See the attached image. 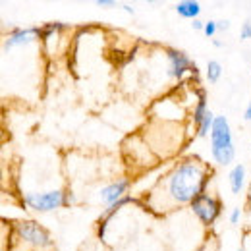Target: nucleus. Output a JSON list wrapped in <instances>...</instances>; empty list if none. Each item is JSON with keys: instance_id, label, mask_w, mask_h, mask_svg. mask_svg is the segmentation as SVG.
Listing matches in <instances>:
<instances>
[{"instance_id": "12", "label": "nucleus", "mask_w": 251, "mask_h": 251, "mask_svg": "<svg viewBox=\"0 0 251 251\" xmlns=\"http://www.w3.org/2000/svg\"><path fill=\"white\" fill-rule=\"evenodd\" d=\"M222 77V64L219 60H209L207 62V79L211 83H219Z\"/></svg>"}, {"instance_id": "19", "label": "nucleus", "mask_w": 251, "mask_h": 251, "mask_svg": "<svg viewBox=\"0 0 251 251\" xmlns=\"http://www.w3.org/2000/svg\"><path fill=\"white\" fill-rule=\"evenodd\" d=\"M191 27H193L195 31H203V29H205V22H201V20H195V22H191Z\"/></svg>"}, {"instance_id": "1", "label": "nucleus", "mask_w": 251, "mask_h": 251, "mask_svg": "<svg viewBox=\"0 0 251 251\" xmlns=\"http://www.w3.org/2000/svg\"><path fill=\"white\" fill-rule=\"evenodd\" d=\"M213 170L195 158L176 164L166 176V195L176 205H191V201L205 193Z\"/></svg>"}, {"instance_id": "22", "label": "nucleus", "mask_w": 251, "mask_h": 251, "mask_svg": "<svg viewBox=\"0 0 251 251\" xmlns=\"http://www.w3.org/2000/svg\"><path fill=\"white\" fill-rule=\"evenodd\" d=\"M213 45H215V47H217V49H220V47H222V43H220L219 39H215V41H213Z\"/></svg>"}, {"instance_id": "5", "label": "nucleus", "mask_w": 251, "mask_h": 251, "mask_svg": "<svg viewBox=\"0 0 251 251\" xmlns=\"http://www.w3.org/2000/svg\"><path fill=\"white\" fill-rule=\"evenodd\" d=\"M16 232L18 236L27 242L29 246H35V248H50L52 246V238L49 234L47 228H43L39 222L35 220H22L18 226H16Z\"/></svg>"}, {"instance_id": "11", "label": "nucleus", "mask_w": 251, "mask_h": 251, "mask_svg": "<svg viewBox=\"0 0 251 251\" xmlns=\"http://www.w3.org/2000/svg\"><path fill=\"white\" fill-rule=\"evenodd\" d=\"M209 108H207V93L203 89L197 91V102H195V110H193V122L195 126H199L203 122V118L207 116Z\"/></svg>"}, {"instance_id": "21", "label": "nucleus", "mask_w": 251, "mask_h": 251, "mask_svg": "<svg viewBox=\"0 0 251 251\" xmlns=\"http://www.w3.org/2000/svg\"><path fill=\"white\" fill-rule=\"evenodd\" d=\"M124 10L127 12V14H133V8H131L129 4H124Z\"/></svg>"}, {"instance_id": "7", "label": "nucleus", "mask_w": 251, "mask_h": 251, "mask_svg": "<svg viewBox=\"0 0 251 251\" xmlns=\"http://www.w3.org/2000/svg\"><path fill=\"white\" fill-rule=\"evenodd\" d=\"M127 188H129V180H126V178L106 184L104 188L99 191L102 205H104L106 209L114 207L118 201H122V199L126 197V191H127Z\"/></svg>"}, {"instance_id": "10", "label": "nucleus", "mask_w": 251, "mask_h": 251, "mask_svg": "<svg viewBox=\"0 0 251 251\" xmlns=\"http://www.w3.org/2000/svg\"><path fill=\"white\" fill-rule=\"evenodd\" d=\"M228 182H230L232 193H240L246 186V166L244 164H236L228 174Z\"/></svg>"}, {"instance_id": "24", "label": "nucleus", "mask_w": 251, "mask_h": 251, "mask_svg": "<svg viewBox=\"0 0 251 251\" xmlns=\"http://www.w3.org/2000/svg\"><path fill=\"white\" fill-rule=\"evenodd\" d=\"M250 238H251V234H250Z\"/></svg>"}, {"instance_id": "2", "label": "nucleus", "mask_w": 251, "mask_h": 251, "mask_svg": "<svg viewBox=\"0 0 251 251\" xmlns=\"http://www.w3.org/2000/svg\"><path fill=\"white\" fill-rule=\"evenodd\" d=\"M211 155L220 166H228L236 158V145L226 116H217L211 127Z\"/></svg>"}, {"instance_id": "15", "label": "nucleus", "mask_w": 251, "mask_h": 251, "mask_svg": "<svg viewBox=\"0 0 251 251\" xmlns=\"http://www.w3.org/2000/svg\"><path fill=\"white\" fill-rule=\"evenodd\" d=\"M251 39V16L244 22L242 29H240V41H248Z\"/></svg>"}, {"instance_id": "6", "label": "nucleus", "mask_w": 251, "mask_h": 251, "mask_svg": "<svg viewBox=\"0 0 251 251\" xmlns=\"http://www.w3.org/2000/svg\"><path fill=\"white\" fill-rule=\"evenodd\" d=\"M164 52H166V58H168V66H170L168 70H170V75L172 77L182 79L188 72L197 75V66L191 62V58H189L184 50H178V49L168 47Z\"/></svg>"}, {"instance_id": "20", "label": "nucleus", "mask_w": 251, "mask_h": 251, "mask_svg": "<svg viewBox=\"0 0 251 251\" xmlns=\"http://www.w3.org/2000/svg\"><path fill=\"white\" fill-rule=\"evenodd\" d=\"M244 118H246L248 122H251V100L248 102V106H246V110H244Z\"/></svg>"}, {"instance_id": "16", "label": "nucleus", "mask_w": 251, "mask_h": 251, "mask_svg": "<svg viewBox=\"0 0 251 251\" xmlns=\"http://www.w3.org/2000/svg\"><path fill=\"white\" fill-rule=\"evenodd\" d=\"M240 219H242V209H238V207H236V209H232V213H230V224H232V226H238V224H240Z\"/></svg>"}, {"instance_id": "14", "label": "nucleus", "mask_w": 251, "mask_h": 251, "mask_svg": "<svg viewBox=\"0 0 251 251\" xmlns=\"http://www.w3.org/2000/svg\"><path fill=\"white\" fill-rule=\"evenodd\" d=\"M203 33L211 39V37H215L217 33H219V24H217V20H209V22H205V29Z\"/></svg>"}, {"instance_id": "17", "label": "nucleus", "mask_w": 251, "mask_h": 251, "mask_svg": "<svg viewBox=\"0 0 251 251\" xmlns=\"http://www.w3.org/2000/svg\"><path fill=\"white\" fill-rule=\"evenodd\" d=\"M95 4H97L99 8H112V6H116L114 0H97Z\"/></svg>"}, {"instance_id": "9", "label": "nucleus", "mask_w": 251, "mask_h": 251, "mask_svg": "<svg viewBox=\"0 0 251 251\" xmlns=\"http://www.w3.org/2000/svg\"><path fill=\"white\" fill-rule=\"evenodd\" d=\"M176 12L180 18H186V20H199V14H201V4L195 2V0H184V2H178L176 4Z\"/></svg>"}, {"instance_id": "8", "label": "nucleus", "mask_w": 251, "mask_h": 251, "mask_svg": "<svg viewBox=\"0 0 251 251\" xmlns=\"http://www.w3.org/2000/svg\"><path fill=\"white\" fill-rule=\"evenodd\" d=\"M41 39V27H14L4 41V49H16Z\"/></svg>"}, {"instance_id": "3", "label": "nucleus", "mask_w": 251, "mask_h": 251, "mask_svg": "<svg viewBox=\"0 0 251 251\" xmlns=\"http://www.w3.org/2000/svg\"><path fill=\"white\" fill-rule=\"evenodd\" d=\"M25 207L37 213H50L68 205V195L64 189H49V191H29L24 195Z\"/></svg>"}, {"instance_id": "4", "label": "nucleus", "mask_w": 251, "mask_h": 251, "mask_svg": "<svg viewBox=\"0 0 251 251\" xmlns=\"http://www.w3.org/2000/svg\"><path fill=\"white\" fill-rule=\"evenodd\" d=\"M189 207H191V211L195 213V217L201 220L205 226H211V224L220 217V213H222V203H220V199L209 195V193L197 195V197L191 201Z\"/></svg>"}, {"instance_id": "23", "label": "nucleus", "mask_w": 251, "mask_h": 251, "mask_svg": "<svg viewBox=\"0 0 251 251\" xmlns=\"http://www.w3.org/2000/svg\"><path fill=\"white\" fill-rule=\"evenodd\" d=\"M238 251H244V248H240V250H238Z\"/></svg>"}, {"instance_id": "18", "label": "nucleus", "mask_w": 251, "mask_h": 251, "mask_svg": "<svg viewBox=\"0 0 251 251\" xmlns=\"http://www.w3.org/2000/svg\"><path fill=\"white\" fill-rule=\"evenodd\" d=\"M219 31H228L230 29V20H219Z\"/></svg>"}, {"instance_id": "13", "label": "nucleus", "mask_w": 251, "mask_h": 251, "mask_svg": "<svg viewBox=\"0 0 251 251\" xmlns=\"http://www.w3.org/2000/svg\"><path fill=\"white\" fill-rule=\"evenodd\" d=\"M215 114L209 110L207 112V116L203 118V122L197 126V137H207L209 133H211V127H213V124H215Z\"/></svg>"}]
</instances>
